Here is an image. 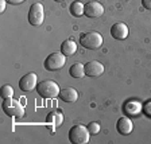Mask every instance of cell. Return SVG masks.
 <instances>
[{
    "label": "cell",
    "instance_id": "cell-1",
    "mask_svg": "<svg viewBox=\"0 0 151 144\" xmlns=\"http://www.w3.org/2000/svg\"><path fill=\"white\" fill-rule=\"evenodd\" d=\"M37 92L38 94L43 98H54L57 96H60V86L55 81H51V80H45V81L39 82L37 85Z\"/></svg>",
    "mask_w": 151,
    "mask_h": 144
},
{
    "label": "cell",
    "instance_id": "cell-2",
    "mask_svg": "<svg viewBox=\"0 0 151 144\" xmlns=\"http://www.w3.org/2000/svg\"><path fill=\"white\" fill-rule=\"evenodd\" d=\"M80 43L82 47L88 49V50H97L103 44V37L96 31L85 32L80 37Z\"/></svg>",
    "mask_w": 151,
    "mask_h": 144
},
{
    "label": "cell",
    "instance_id": "cell-3",
    "mask_svg": "<svg viewBox=\"0 0 151 144\" xmlns=\"http://www.w3.org/2000/svg\"><path fill=\"white\" fill-rule=\"evenodd\" d=\"M1 108H3L4 113L9 117L20 119V117H23V115H24V109H23L22 104L19 102L18 100H14L12 97L4 98L3 104H1Z\"/></svg>",
    "mask_w": 151,
    "mask_h": 144
},
{
    "label": "cell",
    "instance_id": "cell-4",
    "mask_svg": "<svg viewBox=\"0 0 151 144\" xmlns=\"http://www.w3.org/2000/svg\"><path fill=\"white\" fill-rule=\"evenodd\" d=\"M89 136L91 132L85 125H74L69 131V140L73 144H86L89 141Z\"/></svg>",
    "mask_w": 151,
    "mask_h": 144
},
{
    "label": "cell",
    "instance_id": "cell-5",
    "mask_svg": "<svg viewBox=\"0 0 151 144\" xmlns=\"http://www.w3.org/2000/svg\"><path fill=\"white\" fill-rule=\"evenodd\" d=\"M66 63V55L62 53H51L47 55V58L45 59V69L49 72H55L63 67V65Z\"/></svg>",
    "mask_w": 151,
    "mask_h": 144
},
{
    "label": "cell",
    "instance_id": "cell-6",
    "mask_svg": "<svg viewBox=\"0 0 151 144\" xmlns=\"http://www.w3.org/2000/svg\"><path fill=\"white\" fill-rule=\"evenodd\" d=\"M45 22V8L41 3H34L28 11V23L31 26H41Z\"/></svg>",
    "mask_w": 151,
    "mask_h": 144
},
{
    "label": "cell",
    "instance_id": "cell-7",
    "mask_svg": "<svg viewBox=\"0 0 151 144\" xmlns=\"http://www.w3.org/2000/svg\"><path fill=\"white\" fill-rule=\"evenodd\" d=\"M37 74L35 73H28V74L23 75L20 81H19V88L23 92H31L37 89Z\"/></svg>",
    "mask_w": 151,
    "mask_h": 144
},
{
    "label": "cell",
    "instance_id": "cell-8",
    "mask_svg": "<svg viewBox=\"0 0 151 144\" xmlns=\"http://www.w3.org/2000/svg\"><path fill=\"white\" fill-rule=\"evenodd\" d=\"M103 14H104V7L99 1H89V3L85 4L84 15H86L88 18H99Z\"/></svg>",
    "mask_w": 151,
    "mask_h": 144
},
{
    "label": "cell",
    "instance_id": "cell-9",
    "mask_svg": "<svg viewBox=\"0 0 151 144\" xmlns=\"http://www.w3.org/2000/svg\"><path fill=\"white\" fill-rule=\"evenodd\" d=\"M104 73V65L99 61H91L85 63V75L88 77H99Z\"/></svg>",
    "mask_w": 151,
    "mask_h": 144
},
{
    "label": "cell",
    "instance_id": "cell-10",
    "mask_svg": "<svg viewBox=\"0 0 151 144\" xmlns=\"http://www.w3.org/2000/svg\"><path fill=\"white\" fill-rule=\"evenodd\" d=\"M111 37L116 41H123L128 37V27L124 23H115L111 27Z\"/></svg>",
    "mask_w": 151,
    "mask_h": 144
},
{
    "label": "cell",
    "instance_id": "cell-11",
    "mask_svg": "<svg viewBox=\"0 0 151 144\" xmlns=\"http://www.w3.org/2000/svg\"><path fill=\"white\" fill-rule=\"evenodd\" d=\"M116 129L122 135H129L132 132V129H134V124H132L131 119H128V117H122V119H119L116 123Z\"/></svg>",
    "mask_w": 151,
    "mask_h": 144
},
{
    "label": "cell",
    "instance_id": "cell-12",
    "mask_svg": "<svg viewBox=\"0 0 151 144\" xmlns=\"http://www.w3.org/2000/svg\"><path fill=\"white\" fill-rule=\"evenodd\" d=\"M60 98L65 102H76L77 98H78V93L77 90L73 88H65V89H61L60 92Z\"/></svg>",
    "mask_w": 151,
    "mask_h": 144
},
{
    "label": "cell",
    "instance_id": "cell-13",
    "mask_svg": "<svg viewBox=\"0 0 151 144\" xmlns=\"http://www.w3.org/2000/svg\"><path fill=\"white\" fill-rule=\"evenodd\" d=\"M76 51H77V43L74 41H72V39L65 41L61 44V53L65 54L66 57H70L73 54H76Z\"/></svg>",
    "mask_w": 151,
    "mask_h": 144
},
{
    "label": "cell",
    "instance_id": "cell-14",
    "mask_svg": "<svg viewBox=\"0 0 151 144\" xmlns=\"http://www.w3.org/2000/svg\"><path fill=\"white\" fill-rule=\"evenodd\" d=\"M69 74L72 75L73 78H82L85 75V65H82L80 62H76L74 65L70 66Z\"/></svg>",
    "mask_w": 151,
    "mask_h": 144
},
{
    "label": "cell",
    "instance_id": "cell-15",
    "mask_svg": "<svg viewBox=\"0 0 151 144\" xmlns=\"http://www.w3.org/2000/svg\"><path fill=\"white\" fill-rule=\"evenodd\" d=\"M84 9H85V6L81 3V1H73L72 4H70V14H72L73 16H76V18H80V16L84 15Z\"/></svg>",
    "mask_w": 151,
    "mask_h": 144
},
{
    "label": "cell",
    "instance_id": "cell-16",
    "mask_svg": "<svg viewBox=\"0 0 151 144\" xmlns=\"http://www.w3.org/2000/svg\"><path fill=\"white\" fill-rule=\"evenodd\" d=\"M62 120H63V117H62V115H61L60 112H51L49 116H47V123L49 124H51L53 127H60L61 124H62Z\"/></svg>",
    "mask_w": 151,
    "mask_h": 144
},
{
    "label": "cell",
    "instance_id": "cell-17",
    "mask_svg": "<svg viewBox=\"0 0 151 144\" xmlns=\"http://www.w3.org/2000/svg\"><path fill=\"white\" fill-rule=\"evenodd\" d=\"M142 110V105L136 101H131L126 105V112L129 113V115H138L139 112Z\"/></svg>",
    "mask_w": 151,
    "mask_h": 144
},
{
    "label": "cell",
    "instance_id": "cell-18",
    "mask_svg": "<svg viewBox=\"0 0 151 144\" xmlns=\"http://www.w3.org/2000/svg\"><path fill=\"white\" fill-rule=\"evenodd\" d=\"M14 96V89L11 85H4L3 88H1V97L4 98H9Z\"/></svg>",
    "mask_w": 151,
    "mask_h": 144
},
{
    "label": "cell",
    "instance_id": "cell-19",
    "mask_svg": "<svg viewBox=\"0 0 151 144\" xmlns=\"http://www.w3.org/2000/svg\"><path fill=\"white\" fill-rule=\"evenodd\" d=\"M88 129L91 132V135H97L99 132H100V124L99 123H89L88 125Z\"/></svg>",
    "mask_w": 151,
    "mask_h": 144
},
{
    "label": "cell",
    "instance_id": "cell-20",
    "mask_svg": "<svg viewBox=\"0 0 151 144\" xmlns=\"http://www.w3.org/2000/svg\"><path fill=\"white\" fill-rule=\"evenodd\" d=\"M142 4L146 9H151V0H142Z\"/></svg>",
    "mask_w": 151,
    "mask_h": 144
},
{
    "label": "cell",
    "instance_id": "cell-21",
    "mask_svg": "<svg viewBox=\"0 0 151 144\" xmlns=\"http://www.w3.org/2000/svg\"><path fill=\"white\" fill-rule=\"evenodd\" d=\"M7 7V0H0V12H4Z\"/></svg>",
    "mask_w": 151,
    "mask_h": 144
},
{
    "label": "cell",
    "instance_id": "cell-22",
    "mask_svg": "<svg viewBox=\"0 0 151 144\" xmlns=\"http://www.w3.org/2000/svg\"><path fill=\"white\" fill-rule=\"evenodd\" d=\"M24 1L26 0H7V3H9V4H22Z\"/></svg>",
    "mask_w": 151,
    "mask_h": 144
},
{
    "label": "cell",
    "instance_id": "cell-23",
    "mask_svg": "<svg viewBox=\"0 0 151 144\" xmlns=\"http://www.w3.org/2000/svg\"><path fill=\"white\" fill-rule=\"evenodd\" d=\"M55 1H63V0H55Z\"/></svg>",
    "mask_w": 151,
    "mask_h": 144
}]
</instances>
